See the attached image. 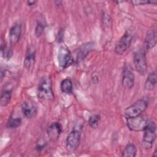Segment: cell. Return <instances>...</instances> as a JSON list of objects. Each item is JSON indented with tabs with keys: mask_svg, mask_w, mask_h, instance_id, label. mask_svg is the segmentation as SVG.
<instances>
[{
	"mask_svg": "<svg viewBox=\"0 0 157 157\" xmlns=\"http://www.w3.org/2000/svg\"><path fill=\"white\" fill-rule=\"evenodd\" d=\"M37 96L40 100L43 101L53 100L52 81L50 76H44L40 78L37 90Z\"/></svg>",
	"mask_w": 157,
	"mask_h": 157,
	"instance_id": "obj_1",
	"label": "cell"
},
{
	"mask_svg": "<svg viewBox=\"0 0 157 157\" xmlns=\"http://www.w3.org/2000/svg\"><path fill=\"white\" fill-rule=\"evenodd\" d=\"M148 107V101L144 99H140L128 107L124 112V116L126 118H133L142 115Z\"/></svg>",
	"mask_w": 157,
	"mask_h": 157,
	"instance_id": "obj_2",
	"label": "cell"
},
{
	"mask_svg": "<svg viewBox=\"0 0 157 157\" xmlns=\"http://www.w3.org/2000/svg\"><path fill=\"white\" fill-rule=\"evenodd\" d=\"M133 61L137 72L141 75H144L147 71V62L145 50L138 48L134 53Z\"/></svg>",
	"mask_w": 157,
	"mask_h": 157,
	"instance_id": "obj_3",
	"label": "cell"
},
{
	"mask_svg": "<svg viewBox=\"0 0 157 157\" xmlns=\"http://www.w3.org/2000/svg\"><path fill=\"white\" fill-rule=\"evenodd\" d=\"M142 145L146 150L150 149L156 139V124L153 121H149L146 128L144 131Z\"/></svg>",
	"mask_w": 157,
	"mask_h": 157,
	"instance_id": "obj_4",
	"label": "cell"
},
{
	"mask_svg": "<svg viewBox=\"0 0 157 157\" xmlns=\"http://www.w3.org/2000/svg\"><path fill=\"white\" fill-rule=\"evenodd\" d=\"M81 129L82 126L77 125V128H74L68 134L66 140V148L68 151H73L79 146L81 140Z\"/></svg>",
	"mask_w": 157,
	"mask_h": 157,
	"instance_id": "obj_5",
	"label": "cell"
},
{
	"mask_svg": "<svg viewBox=\"0 0 157 157\" xmlns=\"http://www.w3.org/2000/svg\"><path fill=\"white\" fill-rule=\"evenodd\" d=\"M74 61V56L69 48L65 45L61 46L58 53V61L59 66L63 69H66L73 64Z\"/></svg>",
	"mask_w": 157,
	"mask_h": 157,
	"instance_id": "obj_6",
	"label": "cell"
},
{
	"mask_svg": "<svg viewBox=\"0 0 157 157\" xmlns=\"http://www.w3.org/2000/svg\"><path fill=\"white\" fill-rule=\"evenodd\" d=\"M148 120L141 115L126 118V124L128 128L132 131H144L146 128Z\"/></svg>",
	"mask_w": 157,
	"mask_h": 157,
	"instance_id": "obj_7",
	"label": "cell"
},
{
	"mask_svg": "<svg viewBox=\"0 0 157 157\" xmlns=\"http://www.w3.org/2000/svg\"><path fill=\"white\" fill-rule=\"evenodd\" d=\"M132 38L133 36L132 33L129 30L126 31L115 45V53L118 55L123 54L129 48Z\"/></svg>",
	"mask_w": 157,
	"mask_h": 157,
	"instance_id": "obj_8",
	"label": "cell"
},
{
	"mask_svg": "<svg viewBox=\"0 0 157 157\" xmlns=\"http://www.w3.org/2000/svg\"><path fill=\"white\" fill-rule=\"evenodd\" d=\"M121 84L126 89H131L134 86V75L129 64H124L123 68Z\"/></svg>",
	"mask_w": 157,
	"mask_h": 157,
	"instance_id": "obj_9",
	"label": "cell"
},
{
	"mask_svg": "<svg viewBox=\"0 0 157 157\" xmlns=\"http://www.w3.org/2000/svg\"><path fill=\"white\" fill-rule=\"evenodd\" d=\"M23 115L27 118L34 117L37 113V107L35 102L32 101L27 100L24 101L21 107Z\"/></svg>",
	"mask_w": 157,
	"mask_h": 157,
	"instance_id": "obj_10",
	"label": "cell"
},
{
	"mask_svg": "<svg viewBox=\"0 0 157 157\" xmlns=\"http://www.w3.org/2000/svg\"><path fill=\"white\" fill-rule=\"evenodd\" d=\"M62 132V126L58 122L52 123L47 129V133L48 138L52 141H56L58 139Z\"/></svg>",
	"mask_w": 157,
	"mask_h": 157,
	"instance_id": "obj_11",
	"label": "cell"
},
{
	"mask_svg": "<svg viewBox=\"0 0 157 157\" xmlns=\"http://www.w3.org/2000/svg\"><path fill=\"white\" fill-rule=\"evenodd\" d=\"M22 33L21 25L18 23L13 24L9 30V40L12 44H16L20 40Z\"/></svg>",
	"mask_w": 157,
	"mask_h": 157,
	"instance_id": "obj_12",
	"label": "cell"
},
{
	"mask_svg": "<svg viewBox=\"0 0 157 157\" xmlns=\"http://www.w3.org/2000/svg\"><path fill=\"white\" fill-rule=\"evenodd\" d=\"M36 50L35 47L33 45L29 46L27 48L24 60V66L26 69H30L34 66L36 60Z\"/></svg>",
	"mask_w": 157,
	"mask_h": 157,
	"instance_id": "obj_13",
	"label": "cell"
},
{
	"mask_svg": "<svg viewBox=\"0 0 157 157\" xmlns=\"http://www.w3.org/2000/svg\"><path fill=\"white\" fill-rule=\"evenodd\" d=\"M156 44V32L155 29L148 31L144 40V47L145 50H149L155 47Z\"/></svg>",
	"mask_w": 157,
	"mask_h": 157,
	"instance_id": "obj_14",
	"label": "cell"
},
{
	"mask_svg": "<svg viewBox=\"0 0 157 157\" xmlns=\"http://www.w3.org/2000/svg\"><path fill=\"white\" fill-rule=\"evenodd\" d=\"M93 43L91 42L85 44L78 48L76 58V61L77 63L83 60L88 55V54L93 49Z\"/></svg>",
	"mask_w": 157,
	"mask_h": 157,
	"instance_id": "obj_15",
	"label": "cell"
},
{
	"mask_svg": "<svg viewBox=\"0 0 157 157\" xmlns=\"http://www.w3.org/2000/svg\"><path fill=\"white\" fill-rule=\"evenodd\" d=\"M156 85V71L151 72L148 74L145 82L144 88L146 90L151 91Z\"/></svg>",
	"mask_w": 157,
	"mask_h": 157,
	"instance_id": "obj_16",
	"label": "cell"
},
{
	"mask_svg": "<svg viewBox=\"0 0 157 157\" xmlns=\"http://www.w3.org/2000/svg\"><path fill=\"white\" fill-rule=\"evenodd\" d=\"M12 98V88H4L1 93L0 104L1 106L7 105L11 100Z\"/></svg>",
	"mask_w": 157,
	"mask_h": 157,
	"instance_id": "obj_17",
	"label": "cell"
},
{
	"mask_svg": "<svg viewBox=\"0 0 157 157\" xmlns=\"http://www.w3.org/2000/svg\"><path fill=\"white\" fill-rule=\"evenodd\" d=\"M60 89L64 93L71 94L73 90V84L71 80L68 78L63 80L60 83Z\"/></svg>",
	"mask_w": 157,
	"mask_h": 157,
	"instance_id": "obj_18",
	"label": "cell"
},
{
	"mask_svg": "<svg viewBox=\"0 0 157 157\" xmlns=\"http://www.w3.org/2000/svg\"><path fill=\"white\" fill-rule=\"evenodd\" d=\"M137 148L132 143H129L122 152L121 156L123 157H134L136 155Z\"/></svg>",
	"mask_w": 157,
	"mask_h": 157,
	"instance_id": "obj_19",
	"label": "cell"
},
{
	"mask_svg": "<svg viewBox=\"0 0 157 157\" xmlns=\"http://www.w3.org/2000/svg\"><path fill=\"white\" fill-rule=\"evenodd\" d=\"M22 120L20 117H10L7 123V128L9 129L17 128L21 124Z\"/></svg>",
	"mask_w": 157,
	"mask_h": 157,
	"instance_id": "obj_20",
	"label": "cell"
},
{
	"mask_svg": "<svg viewBox=\"0 0 157 157\" xmlns=\"http://www.w3.org/2000/svg\"><path fill=\"white\" fill-rule=\"evenodd\" d=\"M1 52L2 56L6 59H9L11 58L13 55V52L12 48L7 46L6 44L2 43L1 46Z\"/></svg>",
	"mask_w": 157,
	"mask_h": 157,
	"instance_id": "obj_21",
	"label": "cell"
},
{
	"mask_svg": "<svg viewBox=\"0 0 157 157\" xmlns=\"http://www.w3.org/2000/svg\"><path fill=\"white\" fill-rule=\"evenodd\" d=\"M100 120H101L100 115L98 114H94L91 115L89 117L88 120V123L91 128L95 129L98 126Z\"/></svg>",
	"mask_w": 157,
	"mask_h": 157,
	"instance_id": "obj_22",
	"label": "cell"
},
{
	"mask_svg": "<svg viewBox=\"0 0 157 157\" xmlns=\"http://www.w3.org/2000/svg\"><path fill=\"white\" fill-rule=\"evenodd\" d=\"M45 28V23L43 20H38L36 22V25L35 28V35L37 37L41 36L44 33Z\"/></svg>",
	"mask_w": 157,
	"mask_h": 157,
	"instance_id": "obj_23",
	"label": "cell"
},
{
	"mask_svg": "<svg viewBox=\"0 0 157 157\" xmlns=\"http://www.w3.org/2000/svg\"><path fill=\"white\" fill-rule=\"evenodd\" d=\"M47 145V140L44 138H40L36 142V149L37 151H42Z\"/></svg>",
	"mask_w": 157,
	"mask_h": 157,
	"instance_id": "obj_24",
	"label": "cell"
},
{
	"mask_svg": "<svg viewBox=\"0 0 157 157\" xmlns=\"http://www.w3.org/2000/svg\"><path fill=\"white\" fill-rule=\"evenodd\" d=\"M131 3L133 5H145V4H156L157 1H149V0H136V1H131Z\"/></svg>",
	"mask_w": 157,
	"mask_h": 157,
	"instance_id": "obj_25",
	"label": "cell"
},
{
	"mask_svg": "<svg viewBox=\"0 0 157 157\" xmlns=\"http://www.w3.org/2000/svg\"><path fill=\"white\" fill-rule=\"evenodd\" d=\"M63 37H64V32H63V30H62V29H61L58 32L56 40H58V42H61L63 40Z\"/></svg>",
	"mask_w": 157,
	"mask_h": 157,
	"instance_id": "obj_26",
	"label": "cell"
},
{
	"mask_svg": "<svg viewBox=\"0 0 157 157\" xmlns=\"http://www.w3.org/2000/svg\"><path fill=\"white\" fill-rule=\"evenodd\" d=\"M37 1H28L26 2L28 6H30V7H32V6H34L36 4H37Z\"/></svg>",
	"mask_w": 157,
	"mask_h": 157,
	"instance_id": "obj_27",
	"label": "cell"
},
{
	"mask_svg": "<svg viewBox=\"0 0 157 157\" xmlns=\"http://www.w3.org/2000/svg\"><path fill=\"white\" fill-rule=\"evenodd\" d=\"M4 75H5V71L1 70V82L2 81Z\"/></svg>",
	"mask_w": 157,
	"mask_h": 157,
	"instance_id": "obj_28",
	"label": "cell"
},
{
	"mask_svg": "<svg viewBox=\"0 0 157 157\" xmlns=\"http://www.w3.org/2000/svg\"><path fill=\"white\" fill-rule=\"evenodd\" d=\"M55 3L56 6H60L62 4V1H55Z\"/></svg>",
	"mask_w": 157,
	"mask_h": 157,
	"instance_id": "obj_29",
	"label": "cell"
}]
</instances>
